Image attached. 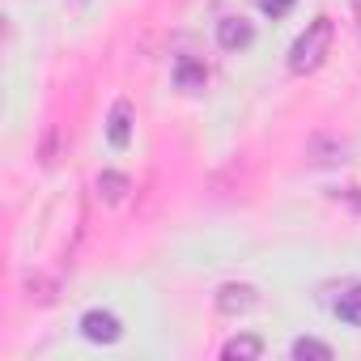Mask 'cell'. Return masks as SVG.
Wrapping results in <instances>:
<instances>
[{
  "label": "cell",
  "instance_id": "cell-1",
  "mask_svg": "<svg viewBox=\"0 0 361 361\" xmlns=\"http://www.w3.org/2000/svg\"><path fill=\"white\" fill-rule=\"evenodd\" d=\"M331 35H336L331 18H314V22L298 35V43L289 47V68H293L298 77L314 73V68L327 60V51H331Z\"/></svg>",
  "mask_w": 361,
  "mask_h": 361
},
{
  "label": "cell",
  "instance_id": "cell-2",
  "mask_svg": "<svg viewBox=\"0 0 361 361\" xmlns=\"http://www.w3.org/2000/svg\"><path fill=\"white\" fill-rule=\"evenodd\" d=\"M81 336L94 340V344H115L123 336V327H119V319L111 310H85L81 314Z\"/></svg>",
  "mask_w": 361,
  "mask_h": 361
},
{
  "label": "cell",
  "instance_id": "cell-3",
  "mask_svg": "<svg viewBox=\"0 0 361 361\" xmlns=\"http://www.w3.org/2000/svg\"><path fill=\"white\" fill-rule=\"evenodd\" d=\"M251 39H255V30L247 18H221L217 22V43L226 51H243V47H251Z\"/></svg>",
  "mask_w": 361,
  "mask_h": 361
},
{
  "label": "cell",
  "instance_id": "cell-4",
  "mask_svg": "<svg viewBox=\"0 0 361 361\" xmlns=\"http://www.w3.org/2000/svg\"><path fill=\"white\" fill-rule=\"evenodd\" d=\"M217 306L226 314H247L251 306H259V293H255V285H221Z\"/></svg>",
  "mask_w": 361,
  "mask_h": 361
},
{
  "label": "cell",
  "instance_id": "cell-5",
  "mask_svg": "<svg viewBox=\"0 0 361 361\" xmlns=\"http://www.w3.org/2000/svg\"><path fill=\"white\" fill-rule=\"evenodd\" d=\"M106 136H111V145H115V149H123V145L132 140V106H128V102H115V106H111Z\"/></svg>",
  "mask_w": 361,
  "mask_h": 361
},
{
  "label": "cell",
  "instance_id": "cell-6",
  "mask_svg": "<svg viewBox=\"0 0 361 361\" xmlns=\"http://www.w3.org/2000/svg\"><path fill=\"white\" fill-rule=\"evenodd\" d=\"M336 314H340V323H348V327H361V285H353L340 302H336Z\"/></svg>",
  "mask_w": 361,
  "mask_h": 361
},
{
  "label": "cell",
  "instance_id": "cell-7",
  "mask_svg": "<svg viewBox=\"0 0 361 361\" xmlns=\"http://www.w3.org/2000/svg\"><path fill=\"white\" fill-rule=\"evenodd\" d=\"M259 348H264V344H259V336H238V340H230V344H226V353H221V357H226V361H251V357H259Z\"/></svg>",
  "mask_w": 361,
  "mask_h": 361
},
{
  "label": "cell",
  "instance_id": "cell-8",
  "mask_svg": "<svg viewBox=\"0 0 361 361\" xmlns=\"http://www.w3.org/2000/svg\"><path fill=\"white\" fill-rule=\"evenodd\" d=\"M98 192H102V200H106V204H119V200H123V192H128V178H123V174H115V170H106V174H98Z\"/></svg>",
  "mask_w": 361,
  "mask_h": 361
},
{
  "label": "cell",
  "instance_id": "cell-9",
  "mask_svg": "<svg viewBox=\"0 0 361 361\" xmlns=\"http://www.w3.org/2000/svg\"><path fill=\"white\" fill-rule=\"evenodd\" d=\"M293 357H298V361H331V348H327L323 340L302 336V340H293Z\"/></svg>",
  "mask_w": 361,
  "mask_h": 361
},
{
  "label": "cell",
  "instance_id": "cell-10",
  "mask_svg": "<svg viewBox=\"0 0 361 361\" xmlns=\"http://www.w3.org/2000/svg\"><path fill=\"white\" fill-rule=\"evenodd\" d=\"M174 77H178V85H183V90H200V85H204V68H200L196 60H178Z\"/></svg>",
  "mask_w": 361,
  "mask_h": 361
},
{
  "label": "cell",
  "instance_id": "cell-11",
  "mask_svg": "<svg viewBox=\"0 0 361 361\" xmlns=\"http://www.w3.org/2000/svg\"><path fill=\"white\" fill-rule=\"evenodd\" d=\"M289 5H293V0H259V9H264V13H272V18H281Z\"/></svg>",
  "mask_w": 361,
  "mask_h": 361
},
{
  "label": "cell",
  "instance_id": "cell-12",
  "mask_svg": "<svg viewBox=\"0 0 361 361\" xmlns=\"http://www.w3.org/2000/svg\"><path fill=\"white\" fill-rule=\"evenodd\" d=\"M353 9H357V35H361V0H353Z\"/></svg>",
  "mask_w": 361,
  "mask_h": 361
}]
</instances>
